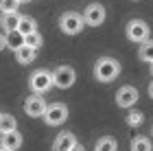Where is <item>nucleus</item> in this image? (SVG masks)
<instances>
[{"instance_id":"nucleus-1","label":"nucleus","mask_w":153,"mask_h":151,"mask_svg":"<svg viewBox=\"0 0 153 151\" xmlns=\"http://www.w3.org/2000/svg\"><path fill=\"white\" fill-rule=\"evenodd\" d=\"M120 74V64L114 57H101L94 64V79L101 83H109Z\"/></svg>"},{"instance_id":"nucleus-3","label":"nucleus","mask_w":153,"mask_h":151,"mask_svg":"<svg viewBox=\"0 0 153 151\" xmlns=\"http://www.w3.org/2000/svg\"><path fill=\"white\" fill-rule=\"evenodd\" d=\"M29 88L33 90V94H46L51 88H55V77L48 70H35L29 77Z\"/></svg>"},{"instance_id":"nucleus-21","label":"nucleus","mask_w":153,"mask_h":151,"mask_svg":"<svg viewBox=\"0 0 153 151\" xmlns=\"http://www.w3.org/2000/svg\"><path fill=\"white\" fill-rule=\"evenodd\" d=\"M142 121H144V114H142V112H138V109H129V114H127V125L138 127V125H142Z\"/></svg>"},{"instance_id":"nucleus-13","label":"nucleus","mask_w":153,"mask_h":151,"mask_svg":"<svg viewBox=\"0 0 153 151\" xmlns=\"http://www.w3.org/2000/svg\"><path fill=\"white\" fill-rule=\"evenodd\" d=\"M16 55V61L18 64H22V66H26V64H33V61H35V57H37V51L35 48H31V46H20V48L13 53Z\"/></svg>"},{"instance_id":"nucleus-22","label":"nucleus","mask_w":153,"mask_h":151,"mask_svg":"<svg viewBox=\"0 0 153 151\" xmlns=\"http://www.w3.org/2000/svg\"><path fill=\"white\" fill-rule=\"evenodd\" d=\"M18 7H20L18 0H0V9H2V13H16Z\"/></svg>"},{"instance_id":"nucleus-17","label":"nucleus","mask_w":153,"mask_h":151,"mask_svg":"<svg viewBox=\"0 0 153 151\" xmlns=\"http://www.w3.org/2000/svg\"><path fill=\"white\" fill-rule=\"evenodd\" d=\"M138 59L153 64V39H147L144 44L138 46Z\"/></svg>"},{"instance_id":"nucleus-15","label":"nucleus","mask_w":153,"mask_h":151,"mask_svg":"<svg viewBox=\"0 0 153 151\" xmlns=\"http://www.w3.org/2000/svg\"><path fill=\"white\" fill-rule=\"evenodd\" d=\"M16 129H18L16 116L9 114V112H2V116H0V132H2V134H9V132H16Z\"/></svg>"},{"instance_id":"nucleus-26","label":"nucleus","mask_w":153,"mask_h":151,"mask_svg":"<svg viewBox=\"0 0 153 151\" xmlns=\"http://www.w3.org/2000/svg\"><path fill=\"white\" fill-rule=\"evenodd\" d=\"M0 151H9V149H4V147H2V149H0Z\"/></svg>"},{"instance_id":"nucleus-28","label":"nucleus","mask_w":153,"mask_h":151,"mask_svg":"<svg viewBox=\"0 0 153 151\" xmlns=\"http://www.w3.org/2000/svg\"><path fill=\"white\" fill-rule=\"evenodd\" d=\"M131 2H138V0H131Z\"/></svg>"},{"instance_id":"nucleus-29","label":"nucleus","mask_w":153,"mask_h":151,"mask_svg":"<svg viewBox=\"0 0 153 151\" xmlns=\"http://www.w3.org/2000/svg\"><path fill=\"white\" fill-rule=\"evenodd\" d=\"M151 134H153V127H151Z\"/></svg>"},{"instance_id":"nucleus-19","label":"nucleus","mask_w":153,"mask_h":151,"mask_svg":"<svg viewBox=\"0 0 153 151\" xmlns=\"http://www.w3.org/2000/svg\"><path fill=\"white\" fill-rule=\"evenodd\" d=\"M129 149H131V151H153L151 140L147 138V136H136V138H131Z\"/></svg>"},{"instance_id":"nucleus-12","label":"nucleus","mask_w":153,"mask_h":151,"mask_svg":"<svg viewBox=\"0 0 153 151\" xmlns=\"http://www.w3.org/2000/svg\"><path fill=\"white\" fill-rule=\"evenodd\" d=\"M22 142H24V138H22V134L18 132H9V134H2V147L4 149H9V151H18L20 147H22Z\"/></svg>"},{"instance_id":"nucleus-5","label":"nucleus","mask_w":153,"mask_h":151,"mask_svg":"<svg viewBox=\"0 0 153 151\" xmlns=\"http://www.w3.org/2000/svg\"><path fill=\"white\" fill-rule=\"evenodd\" d=\"M53 77H55V88H59V90H68V88L74 86L76 72H74L72 66H57L53 70Z\"/></svg>"},{"instance_id":"nucleus-14","label":"nucleus","mask_w":153,"mask_h":151,"mask_svg":"<svg viewBox=\"0 0 153 151\" xmlns=\"http://www.w3.org/2000/svg\"><path fill=\"white\" fill-rule=\"evenodd\" d=\"M20 20H22V16L18 11L16 13H2V31H18Z\"/></svg>"},{"instance_id":"nucleus-18","label":"nucleus","mask_w":153,"mask_h":151,"mask_svg":"<svg viewBox=\"0 0 153 151\" xmlns=\"http://www.w3.org/2000/svg\"><path fill=\"white\" fill-rule=\"evenodd\" d=\"M94 151H118V142L112 136H103L101 140H96Z\"/></svg>"},{"instance_id":"nucleus-24","label":"nucleus","mask_w":153,"mask_h":151,"mask_svg":"<svg viewBox=\"0 0 153 151\" xmlns=\"http://www.w3.org/2000/svg\"><path fill=\"white\" fill-rule=\"evenodd\" d=\"M149 97L153 99V81H151V83H149Z\"/></svg>"},{"instance_id":"nucleus-10","label":"nucleus","mask_w":153,"mask_h":151,"mask_svg":"<svg viewBox=\"0 0 153 151\" xmlns=\"http://www.w3.org/2000/svg\"><path fill=\"white\" fill-rule=\"evenodd\" d=\"M2 46L16 53L20 46H24V35L18 31H2Z\"/></svg>"},{"instance_id":"nucleus-20","label":"nucleus","mask_w":153,"mask_h":151,"mask_svg":"<svg viewBox=\"0 0 153 151\" xmlns=\"http://www.w3.org/2000/svg\"><path fill=\"white\" fill-rule=\"evenodd\" d=\"M24 44H26V46H31V48H35V51H39V46L44 44V37H42V33H39V31H35V33H31V35H26V37H24Z\"/></svg>"},{"instance_id":"nucleus-16","label":"nucleus","mask_w":153,"mask_h":151,"mask_svg":"<svg viewBox=\"0 0 153 151\" xmlns=\"http://www.w3.org/2000/svg\"><path fill=\"white\" fill-rule=\"evenodd\" d=\"M37 31V22L29 16H22V20H20V26H18V33H22V35H31V33Z\"/></svg>"},{"instance_id":"nucleus-25","label":"nucleus","mask_w":153,"mask_h":151,"mask_svg":"<svg viewBox=\"0 0 153 151\" xmlns=\"http://www.w3.org/2000/svg\"><path fill=\"white\" fill-rule=\"evenodd\" d=\"M18 2H20V4H24V2H31V0H18Z\"/></svg>"},{"instance_id":"nucleus-27","label":"nucleus","mask_w":153,"mask_h":151,"mask_svg":"<svg viewBox=\"0 0 153 151\" xmlns=\"http://www.w3.org/2000/svg\"><path fill=\"white\" fill-rule=\"evenodd\" d=\"M151 74H153V64H151Z\"/></svg>"},{"instance_id":"nucleus-2","label":"nucleus","mask_w":153,"mask_h":151,"mask_svg":"<svg viewBox=\"0 0 153 151\" xmlns=\"http://www.w3.org/2000/svg\"><path fill=\"white\" fill-rule=\"evenodd\" d=\"M125 33H127V39H129V42H134V44H144L147 39H151L149 24L144 22V20H140V18L129 20L127 26H125Z\"/></svg>"},{"instance_id":"nucleus-8","label":"nucleus","mask_w":153,"mask_h":151,"mask_svg":"<svg viewBox=\"0 0 153 151\" xmlns=\"http://www.w3.org/2000/svg\"><path fill=\"white\" fill-rule=\"evenodd\" d=\"M22 109H24L26 116H31V118H37V116H42V118H44L48 105H46V101L42 99V94H31L29 99H24Z\"/></svg>"},{"instance_id":"nucleus-7","label":"nucleus","mask_w":153,"mask_h":151,"mask_svg":"<svg viewBox=\"0 0 153 151\" xmlns=\"http://www.w3.org/2000/svg\"><path fill=\"white\" fill-rule=\"evenodd\" d=\"M107 18V11L101 2H90L85 9H83V20H85L88 26H101Z\"/></svg>"},{"instance_id":"nucleus-11","label":"nucleus","mask_w":153,"mask_h":151,"mask_svg":"<svg viewBox=\"0 0 153 151\" xmlns=\"http://www.w3.org/2000/svg\"><path fill=\"white\" fill-rule=\"evenodd\" d=\"M74 145H76L74 134H70V132H61L57 138L53 140V151H70Z\"/></svg>"},{"instance_id":"nucleus-23","label":"nucleus","mask_w":153,"mask_h":151,"mask_svg":"<svg viewBox=\"0 0 153 151\" xmlns=\"http://www.w3.org/2000/svg\"><path fill=\"white\" fill-rule=\"evenodd\" d=\"M70 151H85V149H83V145H79V142H76V145H74Z\"/></svg>"},{"instance_id":"nucleus-6","label":"nucleus","mask_w":153,"mask_h":151,"mask_svg":"<svg viewBox=\"0 0 153 151\" xmlns=\"http://www.w3.org/2000/svg\"><path fill=\"white\" fill-rule=\"evenodd\" d=\"M66 118H68V107L64 105V103H51L48 109H46V114H44V123L51 125V127L64 125Z\"/></svg>"},{"instance_id":"nucleus-9","label":"nucleus","mask_w":153,"mask_h":151,"mask_svg":"<svg viewBox=\"0 0 153 151\" xmlns=\"http://www.w3.org/2000/svg\"><path fill=\"white\" fill-rule=\"evenodd\" d=\"M138 99H140V94H138V90L134 86H123L116 92V105L123 109H131L138 103Z\"/></svg>"},{"instance_id":"nucleus-4","label":"nucleus","mask_w":153,"mask_h":151,"mask_svg":"<svg viewBox=\"0 0 153 151\" xmlns=\"http://www.w3.org/2000/svg\"><path fill=\"white\" fill-rule=\"evenodd\" d=\"M83 26H88L85 20H83V16H79V13H74V11H66L64 16L59 18V29H61V33H66V35H79L83 31Z\"/></svg>"}]
</instances>
